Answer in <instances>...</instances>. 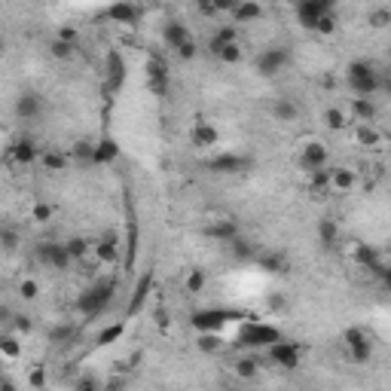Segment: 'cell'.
Instances as JSON below:
<instances>
[{
	"label": "cell",
	"mask_w": 391,
	"mask_h": 391,
	"mask_svg": "<svg viewBox=\"0 0 391 391\" xmlns=\"http://www.w3.org/2000/svg\"><path fill=\"white\" fill-rule=\"evenodd\" d=\"M327 190H333V193H351V190H355V172H351V168H331V183H327Z\"/></svg>",
	"instance_id": "obj_26"
},
{
	"label": "cell",
	"mask_w": 391,
	"mask_h": 391,
	"mask_svg": "<svg viewBox=\"0 0 391 391\" xmlns=\"http://www.w3.org/2000/svg\"><path fill=\"white\" fill-rule=\"evenodd\" d=\"M107 19H113L117 25H135V22L141 19V10H138L135 3H126V0H122V3L107 6Z\"/></svg>",
	"instance_id": "obj_24"
},
{
	"label": "cell",
	"mask_w": 391,
	"mask_h": 391,
	"mask_svg": "<svg viewBox=\"0 0 391 391\" xmlns=\"http://www.w3.org/2000/svg\"><path fill=\"white\" fill-rule=\"evenodd\" d=\"M56 40L71 43V46H80V28H74V25H61V28L56 31Z\"/></svg>",
	"instance_id": "obj_46"
},
{
	"label": "cell",
	"mask_w": 391,
	"mask_h": 391,
	"mask_svg": "<svg viewBox=\"0 0 391 391\" xmlns=\"http://www.w3.org/2000/svg\"><path fill=\"white\" fill-rule=\"evenodd\" d=\"M336 25H340V19H336V10H333V13H327L324 19H321L312 31H315V34H321V37H331V34H336Z\"/></svg>",
	"instance_id": "obj_44"
},
{
	"label": "cell",
	"mask_w": 391,
	"mask_h": 391,
	"mask_svg": "<svg viewBox=\"0 0 391 391\" xmlns=\"http://www.w3.org/2000/svg\"><path fill=\"white\" fill-rule=\"evenodd\" d=\"M351 117L355 122H376L379 117V107H376V98H351Z\"/></svg>",
	"instance_id": "obj_22"
},
{
	"label": "cell",
	"mask_w": 391,
	"mask_h": 391,
	"mask_svg": "<svg viewBox=\"0 0 391 391\" xmlns=\"http://www.w3.org/2000/svg\"><path fill=\"white\" fill-rule=\"evenodd\" d=\"M205 235H208V239H214V242H220V244H233L235 239H239V224H235V220H214V224H208L205 226Z\"/></svg>",
	"instance_id": "obj_17"
},
{
	"label": "cell",
	"mask_w": 391,
	"mask_h": 391,
	"mask_svg": "<svg viewBox=\"0 0 391 391\" xmlns=\"http://www.w3.org/2000/svg\"><path fill=\"white\" fill-rule=\"evenodd\" d=\"M288 65H290V52L285 49V46H269V49H263L254 61L260 76H278Z\"/></svg>",
	"instance_id": "obj_7"
},
{
	"label": "cell",
	"mask_w": 391,
	"mask_h": 391,
	"mask_svg": "<svg viewBox=\"0 0 391 391\" xmlns=\"http://www.w3.org/2000/svg\"><path fill=\"white\" fill-rule=\"evenodd\" d=\"M269 113L278 122H294V119H300V104H297L294 98H288V95H278V98H272Z\"/></svg>",
	"instance_id": "obj_20"
},
{
	"label": "cell",
	"mask_w": 391,
	"mask_h": 391,
	"mask_svg": "<svg viewBox=\"0 0 391 391\" xmlns=\"http://www.w3.org/2000/svg\"><path fill=\"white\" fill-rule=\"evenodd\" d=\"M37 260H40L43 266H49V269H58V272H65L67 266L74 263L65 251V242H40L37 244Z\"/></svg>",
	"instance_id": "obj_12"
},
{
	"label": "cell",
	"mask_w": 391,
	"mask_h": 391,
	"mask_svg": "<svg viewBox=\"0 0 391 391\" xmlns=\"http://www.w3.org/2000/svg\"><path fill=\"white\" fill-rule=\"evenodd\" d=\"M163 40H165L168 46H172L174 52H178L183 43L193 40V34H190V28L183 25L181 19H172V22H165V25H163Z\"/></svg>",
	"instance_id": "obj_19"
},
{
	"label": "cell",
	"mask_w": 391,
	"mask_h": 391,
	"mask_svg": "<svg viewBox=\"0 0 391 391\" xmlns=\"http://www.w3.org/2000/svg\"><path fill=\"white\" fill-rule=\"evenodd\" d=\"M346 83L355 92V98H373L382 89V74L376 71V65L367 58H355L346 67Z\"/></svg>",
	"instance_id": "obj_1"
},
{
	"label": "cell",
	"mask_w": 391,
	"mask_h": 391,
	"mask_svg": "<svg viewBox=\"0 0 391 391\" xmlns=\"http://www.w3.org/2000/svg\"><path fill=\"white\" fill-rule=\"evenodd\" d=\"M40 159H43V168H46V172H52V174H61L67 165H71V156H67L65 150H58V147L43 150Z\"/></svg>",
	"instance_id": "obj_27"
},
{
	"label": "cell",
	"mask_w": 391,
	"mask_h": 391,
	"mask_svg": "<svg viewBox=\"0 0 391 391\" xmlns=\"http://www.w3.org/2000/svg\"><path fill=\"white\" fill-rule=\"evenodd\" d=\"M229 251H233V257L235 260H254L257 257V248H254V242H248V239H235L233 244H229Z\"/></svg>",
	"instance_id": "obj_39"
},
{
	"label": "cell",
	"mask_w": 391,
	"mask_h": 391,
	"mask_svg": "<svg viewBox=\"0 0 391 391\" xmlns=\"http://www.w3.org/2000/svg\"><path fill=\"white\" fill-rule=\"evenodd\" d=\"M144 83H147V92H153L156 98H165L172 92V74H168L163 58H150L144 65Z\"/></svg>",
	"instance_id": "obj_6"
},
{
	"label": "cell",
	"mask_w": 391,
	"mask_h": 391,
	"mask_svg": "<svg viewBox=\"0 0 391 391\" xmlns=\"http://www.w3.org/2000/svg\"><path fill=\"white\" fill-rule=\"evenodd\" d=\"M233 367H235V376L239 379H254L257 376V361L254 358H239Z\"/></svg>",
	"instance_id": "obj_41"
},
{
	"label": "cell",
	"mask_w": 391,
	"mask_h": 391,
	"mask_svg": "<svg viewBox=\"0 0 391 391\" xmlns=\"http://www.w3.org/2000/svg\"><path fill=\"white\" fill-rule=\"evenodd\" d=\"M205 168L214 172V174H248L251 172V159L242 156V153H220V156H214Z\"/></svg>",
	"instance_id": "obj_13"
},
{
	"label": "cell",
	"mask_w": 391,
	"mask_h": 391,
	"mask_svg": "<svg viewBox=\"0 0 391 391\" xmlns=\"http://www.w3.org/2000/svg\"><path fill=\"white\" fill-rule=\"evenodd\" d=\"M269 361L275 367H281V370H297L303 361V349H300V342H290V340H278V342H272L269 349Z\"/></svg>",
	"instance_id": "obj_9"
},
{
	"label": "cell",
	"mask_w": 391,
	"mask_h": 391,
	"mask_svg": "<svg viewBox=\"0 0 391 391\" xmlns=\"http://www.w3.org/2000/svg\"><path fill=\"white\" fill-rule=\"evenodd\" d=\"M190 141H193V147H199V150H208L220 141V128L205 122V119H199V122H193V128H190Z\"/></svg>",
	"instance_id": "obj_16"
},
{
	"label": "cell",
	"mask_w": 391,
	"mask_h": 391,
	"mask_svg": "<svg viewBox=\"0 0 391 391\" xmlns=\"http://www.w3.org/2000/svg\"><path fill=\"white\" fill-rule=\"evenodd\" d=\"M15 117H19L22 122H34L43 117L46 104H43V95L37 89H22L19 95H15V104H13Z\"/></svg>",
	"instance_id": "obj_8"
},
{
	"label": "cell",
	"mask_w": 391,
	"mask_h": 391,
	"mask_svg": "<svg viewBox=\"0 0 391 391\" xmlns=\"http://www.w3.org/2000/svg\"><path fill=\"white\" fill-rule=\"evenodd\" d=\"M113 294H117V281L113 278L95 281V285H89L80 297H76V312L86 315V318H98L107 306L113 303Z\"/></svg>",
	"instance_id": "obj_2"
},
{
	"label": "cell",
	"mask_w": 391,
	"mask_h": 391,
	"mask_svg": "<svg viewBox=\"0 0 391 391\" xmlns=\"http://www.w3.org/2000/svg\"><path fill=\"white\" fill-rule=\"evenodd\" d=\"M336 242H340V226H336L331 217H324L318 224V244H324V248H336Z\"/></svg>",
	"instance_id": "obj_28"
},
{
	"label": "cell",
	"mask_w": 391,
	"mask_h": 391,
	"mask_svg": "<svg viewBox=\"0 0 391 391\" xmlns=\"http://www.w3.org/2000/svg\"><path fill=\"white\" fill-rule=\"evenodd\" d=\"M196 349L205 351V355H214V351L224 349V340H220V333H199Z\"/></svg>",
	"instance_id": "obj_37"
},
{
	"label": "cell",
	"mask_w": 391,
	"mask_h": 391,
	"mask_svg": "<svg viewBox=\"0 0 391 391\" xmlns=\"http://www.w3.org/2000/svg\"><path fill=\"white\" fill-rule=\"evenodd\" d=\"M119 156V147L113 138H101V141L92 144V165H107Z\"/></svg>",
	"instance_id": "obj_23"
},
{
	"label": "cell",
	"mask_w": 391,
	"mask_h": 391,
	"mask_svg": "<svg viewBox=\"0 0 391 391\" xmlns=\"http://www.w3.org/2000/svg\"><path fill=\"white\" fill-rule=\"evenodd\" d=\"M260 266H263V269H269V272H275V275H285L288 269H290V260L285 257V254H263L260 257Z\"/></svg>",
	"instance_id": "obj_34"
},
{
	"label": "cell",
	"mask_w": 391,
	"mask_h": 391,
	"mask_svg": "<svg viewBox=\"0 0 391 391\" xmlns=\"http://www.w3.org/2000/svg\"><path fill=\"white\" fill-rule=\"evenodd\" d=\"M122 333H126V321H117V324H107L101 333L95 336L98 346H113L117 340H122Z\"/></svg>",
	"instance_id": "obj_35"
},
{
	"label": "cell",
	"mask_w": 391,
	"mask_h": 391,
	"mask_svg": "<svg viewBox=\"0 0 391 391\" xmlns=\"http://www.w3.org/2000/svg\"><path fill=\"white\" fill-rule=\"evenodd\" d=\"M333 10H336L333 0H300V3H297V19H300V25L306 31H312L327 13H333Z\"/></svg>",
	"instance_id": "obj_10"
},
{
	"label": "cell",
	"mask_w": 391,
	"mask_h": 391,
	"mask_svg": "<svg viewBox=\"0 0 391 391\" xmlns=\"http://www.w3.org/2000/svg\"><path fill=\"white\" fill-rule=\"evenodd\" d=\"M367 25H370V28H385V25H391V10H388V6L370 10V13H367Z\"/></svg>",
	"instance_id": "obj_40"
},
{
	"label": "cell",
	"mask_w": 391,
	"mask_h": 391,
	"mask_svg": "<svg viewBox=\"0 0 391 391\" xmlns=\"http://www.w3.org/2000/svg\"><path fill=\"white\" fill-rule=\"evenodd\" d=\"M355 141L361 147H379L382 144V132L376 122H355Z\"/></svg>",
	"instance_id": "obj_25"
},
{
	"label": "cell",
	"mask_w": 391,
	"mask_h": 391,
	"mask_svg": "<svg viewBox=\"0 0 391 391\" xmlns=\"http://www.w3.org/2000/svg\"><path fill=\"white\" fill-rule=\"evenodd\" d=\"M0 391H15V382L3 376V379H0Z\"/></svg>",
	"instance_id": "obj_53"
},
{
	"label": "cell",
	"mask_w": 391,
	"mask_h": 391,
	"mask_svg": "<svg viewBox=\"0 0 391 391\" xmlns=\"http://www.w3.org/2000/svg\"><path fill=\"white\" fill-rule=\"evenodd\" d=\"M19 244H22V233H19V229L10 226V224L0 226V251L13 254V251H19Z\"/></svg>",
	"instance_id": "obj_31"
},
{
	"label": "cell",
	"mask_w": 391,
	"mask_h": 391,
	"mask_svg": "<svg viewBox=\"0 0 391 391\" xmlns=\"http://www.w3.org/2000/svg\"><path fill=\"white\" fill-rule=\"evenodd\" d=\"M22 355V342L15 333H0V358H6V361H15V358Z\"/></svg>",
	"instance_id": "obj_32"
},
{
	"label": "cell",
	"mask_w": 391,
	"mask_h": 391,
	"mask_svg": "<svg viewBox=\"0 0 391 391\" xmlns=\"http://www.w3.org/2000/svg\"><path fill=\"white\" fill-rule=\"evenodd\" d=\"M226 391H235V388H226Z\"/></svg>",
	"instance_id": "obj_55"
},
{
	"label": "cell",
	"mask_w": 391,
	"mask_h": 391,
	"mask_svg": "<svg viewBox=\"0 0 391 391\" xmlns=\"http://www.w3.org/2000/svg\"><path fill=\"white\" fill-rule=\"evenodd\" d=\"M229 318H233V312H224V309H199V312H193L190 324H193V331H199V333H220L226 327Z\"/></svg>",
	"instance_id": "obj_11"
},
{
	"label": "cell",
	"mask_w": 391,
	"mask_h": 391,
	"mask_svg": "<svg viewBox=\"0 0 391 391\" xmlns=\"http://www.w3.org/2000/svg\"><path fill=\"white\" fill-rule=\"evenodd\" d=\"M28 382H31V388H43L46 385V370H43V367H34V370H31V376H28Z\"/></svg>",
	"instance_id": "obj_51"
},
{
	"label": "cell",
	"mask_w": 391,
	"mask_h": 391,
	"mask_svg": "<svg viewBox=\"0 0 391 391\" xmlns=\"http://www.w3.org/2000/svg\"><path fill=\"white\" fill-rule=\"evenodd\" d=\"M10 324H13V333L15 336H28L31 331H34V321H31V315H22V312H15Z\"/></svg>",
	"instance_id": "obj_43"
},
{
	"label": "cell",
	"mask_w": 391,
	"mask_h": 391,
	"mask_svg": "<svg viewBox=\"0 0 391 391\" xmlns=\"http://www.w3.org/2000/svg\"><path fill=\"white\" fill-rule=\"evenodd\" d=\"M92 251H95L98 263H113V260L119 257V239H117V233L98 235V239L92 242Z\"/></svg>",
	"instance_id": "obj_18"
},
{
	"label": "cell",
	"mask_w": 391,
	"mask_h": 391,
	"mask_svg": "<svg viewBox=\"0 0 391 391\" xmlns=\"http://www.w3.org/2000/svg\"><path fill=\"white\" fill-rule=\"evenodd\" d=\"M324 126L331 128V132H342V128L349 126V113L342 110V107H327L324 110Z\"/></svg>",
	"instance_id": "obj_33"
},
{
	"label": "cell",
	"mask_w": 391,
	"mask_h": 391,
	"mask_svg": "<svg viewBox=\"0 0 391 391\" xmlns=\"http://www.w3.org/2000/svg\"><path fill=\"white\" fill-rule=\"evenodd\" d=\"M342 346H346L351 364H367L373 358V340L364 327H346L342 331Z\"/></svg>",
	"instance_id": "obj_5"
},
{
	"label": "cell",
	"mask_w": 391,
	"mask_h": 391,
	"mask_svg": "<svg viewBox=\"0 0 391 391\" xmlns=\"http://www.w3.org/2000/svg\"><path fill=\"white\" fill-rule=\"evenodd\" d=\"M74 391H98V382L92 379V376H83V379H76Z\"/></svg>",
	"instance_id": "obj_52"
},
{
	"label": "cell",
	"mask_w": 391,
	"mask_h": 391,
	"mask_svg": "<svg viewBox=\"0 0 391 391\" xmlns=\"http://www.w3.org/2000/svg\"><path fill=\"white\" fill-rule=\"evenodd\" d=\"M208 288V272L205 269H190L187 272V278H183V290H187V294H202V290Z\"/></svg>",
	"instance_id": "obj_29"
},
{
	"label": "cell",
	"mask_w": 391,
	"mask_h": 391,
	"mask_svg": "<svg viewBox=\"0 0 391 391\" xmlns=\"http://www.w3.org/2000/svg\"><path fill=\"white\" fill-rule=\"evenodd\" d=\"M196 52H199V46H196V37H193V40H190V43H183L181 49L174 52V56H178V58H183V61H193V58H196Z\"/></svg>",
	"instance_id": "obj_50"
},
{
	"label": "cell",
	"mask_w": 391,
	"mask_h": 391,
	"mask_svg": "<svg viewBox=\"0 0 391 391\" xmlns=\"http://www.w3.org/2000/svg\"><path fill=\"white\" fill-rule=\"evenodd\" d=\"M89 248H92V244L83 239V235H74V239L65 242V251H67V257H71V260H83L89 254Z\"/></svg>",
	"instance_id": "obj_38"
},
{
	"label": "cell",
	"mask_w": 391,
	"mask_h": 391,
	"mask_svg": "<svg viewBox=\"0 0 391 391\" xmlns=\"http://www.w3.org/2000/svg\"><path fill=\"white\" fill-rule=\"evenodd\" d=\"M110 80H113V86H119V83L126 80V65H122V58L117 52L110 56Z\"/></svg>",
	"instance_id": "obj_48"
},
{
	"label": "cell",
	"mask_w": 391,
	"mask_h": 391,
	"mask_svg": "<svg viewBox=\"0 0 391 391\" xmlns=\"http://www.w3.org/2000/svg\"><path fill=\"white\" fill-rule=\"evenodd\" d=\"M76 49H80V46L61 43V40H56V37L49 40V56L56 58V61H74V58H76Z\"/></svg>",
	"instance_id": "obj_36"
},
{
	"label": "cell",
	"mask_w": 391,
	"mask_h": 391,
	"mask_svg": "<svg viewBox=\"0 0 391 391\" xmlns=\"http://www.w3.org/2000/svg\"><path fill=\"white\" fill-rule=\"evenodd\" d=\"M71 159H80V163H92V144H89V141H76Z\"/></svg>",
	"instance_id": "obj_49"
},
{
	"label": "cell",
	"mask_w": 391,
	"mask_h": 391,
	"mask_svg": "<svg viewBox=\"0 0 391 391\" xmlns=\"http://www.w3.org/2000/svg\"><path fill=\"white\" fill-rule=\"evenodd\" d=\"M52 214H56V208H52L49 202H34V208H31V220H34V224H49Z\"/></svg>",
	"instance_id": "obj_42"
},
{
	"label": "cell",
	"mask_w": 391,
	"mask_h": 391,
	"mask_svg": "<svg viewBox=\"0 0 391 391\" xmlns=\"http://www.w3.org/2000/svg\"><path fill=\"white\" fill-rule=\"evenodd\" d=\"M10 159L15 165H31L34 159H40V147H37V141L31 135H22V138H15V141H13Z\"/></svg>",
	"instance_id": "obj_15"
},
{
	"label": "cell",
	"mask_w": 391,
	"mask_h": 391,
	"mask_svg": "<svg viewBox=\"0 0 391 391\" xmlns=\"http://www.w3.org/2000/svg\"><path fill=\"white\" fill-rule=\"evenodd\" d=\"M74 336H76L74 324H58V327H52L49 331V342H56L58 346V342H67V340H74Z\"/></svg>",
	"instance_id": "obj_45"
},
{
	"label": "cell",
	"mask_w": 391,
	"mask_h": 391,
	"mask_svg": "<svg viewBox=\"0 0 391 391\" xmlns=\"http://www.w3.org/2000/svg\"><path fill=\"white\" fill-rule=\"evenodd\" d=\"M300 168L306 174L309 172H318V168H327V147L321 141H306L300 147Z\"/></svg>",
	"instance_id": "obj_14"
},
{
	"label": "cell",
	"mask_w": 391,
	"mask_h": 391,
	"mask_svg": "<svg viewBox=\"0 0 391 391\" xmlns=\"http://www.w3.org/2000/svg\"><path fill=\"white\" fill-rule=\"evenodd\" d=\"M281 340V331L272 324H260V321H248L239 333V346L244 349H269L272 342Z\"/></svg>",
	"instance_id": "obj_4"
},
{
	"label": "cell",
	"mask_w": 391,
	"mask_h": 391,
	"mask_svg": "<svg viewBox=\"0 0 391 391\" xmlns=\"http://www.w3.org/2000/svg\"><path fill=\"white\" fill-rule=\"evenodd\" d=\"M37 294H40V285H37L34 278H22L19 281V297L22 300H37Z\"/></svg>",
	"instance_id": "obj_47"
},
{
	"label": "cell",
	"mask_w": 391,
	"mask_h": 391,
	"mask_svg": "<svg viewBox=\"0 0 391 391\" xmlns=\"http://www.w3.org/2000/svg\"><path fill=\"white\" fill-rule=\"evenodd\" d=\"M306 178H309V193L318 199L321 193H327V183H331V168H318V172H309Z\"/></svg>",
	"instance_id": "obj_30"
},
{
	"label": "cell",
	"mask_w": 391,
	"mask_h": 391,
	"mask_svg": "<svg viewBox=\"0 0 391 391\" xmlns=\"http://www.w3.org/2000/svg\"><path fill=\"white\" fill-rule=\"evenodd\" d=\"M13 315H15V312H10L6 306H0V321H13Z\"/></svg>",
	"instance_id": "obj_54"
},
{
	"label": "cell",
	"mask_w": 391,
	"mask_h": 391,
	"mask_svg": "<svg viewBox=\"0 0 391 391\" xmlns=\"http://www.w3.org/2000/svg\"><path fill=\"white\" fill-rule=\"evenodd\" d=\"M208 52L220 61V65H239L242 56H244V52H242V40H239V31H235L233 25L217 28L211 34V40H208Z\"/></svg>",
	"instance_id": "obj_3"
},
{
	"label": "cell",
	"mask_w": 391,
	"mask_h": 391,
	"mask_svg": "<svg viewBox=\"0 0 391 391\" xmlns=\"http://www.w3.org/2000/svg\"><path fill=\"white\" fill-rule=\"evenodd\" d=\"M229 15H233L235 25H248V22H257L263 15V6L254 3V0H239V3H233Z\"/></svg>",
	"instance_id": "obj_21"
}]
</instances>
